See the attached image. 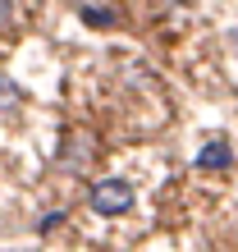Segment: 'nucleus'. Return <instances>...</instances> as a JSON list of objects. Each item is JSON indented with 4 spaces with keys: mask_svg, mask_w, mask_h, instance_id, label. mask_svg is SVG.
<instances>
[{
    "mask_svg": "<svg viewBox=\"0 0 238 252\" xmlns=\"http://www.w3.org/2000/svg\"><path fill=\"white\" fill-rule=\"evenodd\" d=\"M78 19L92 28H110V23H119V5H78Z\"/></svg>",
    "mask_w": 238,
    "mask_h": 252,
    "instance_id": "7ed1b4c3",
    "label": "nucleus"
},
{
    "mask_svg": "<svg viewBox=\"0 0 238 252\" xmlns=\"http://www.w3.org/2000/svg\"><path fill=\"white\" fill-rule=\"evenodd\" d=\"M229 51H238V23L229 28Z\"/></svg>",
    "mask_w": 238,
    "mask_h": 252,
    "instance_id": "39448f33",
    "label": "nucleus"
},
{
    "mask_svg": "<svg viewBox=\"0 0 238 252\" xmlns=\"http://www.w3.org/2000/svg\"><path fill=\"white\" fill-rule=\"evenodd\" d=\"M87 206H92L96 216H124L133 206V184L128 179H101L87 192Z\"/></svg>",
    "mask_w": 238,
    "mask_h": 252,
    "instance_id": "f257e3e1",
    "label": "nucleus"
},
{
    "mask_svg": "<svg viewBox=\"0 0 238 252\" xmlns=\"http://www.w3.org/2000/svg\"><path fill=\"white\" fill-rule=\"evenodd\" d=\"M0 19H9V5H0Z\"/></svg>",
    "mask_w": 238,
    "mask_h": 252,
    "instance_id": "423d86ee",
    "label": "nucleus"
},
{
    "mask_svg": "<svg viewBox=\"0 0 238 252\" xmlns=\"http://www.w3.org/2000/svg\"><path fill=\"white\" fill-rule=\"evenodd\" d=\"M60 220H64V216H60V211H51V216H41V220H37V229L46 234V229H55V225H60Z\"/></svg>",
    "mask_w": 238,
    "mask_h": 252,
    "instance_id": "20e7f679",
    "label": "nucleus"
},
{
    "mask_svg": "<svg viewBox=\"0 0 238 252\" xmlns=\"http://www.w3.org/2000/svg\"><path fill=\"white\" fill-rule=\"evenodd\" d=\"M229 160H234V147L215 138V142H206L202 152H197V160H192V165H197V170H225Z\"/></svg>",
    "mask_w": 238,
    "mask_h": 252,
    "instance_id": "f03ea898",
    "label": "nucleus"
}]
</instances>
